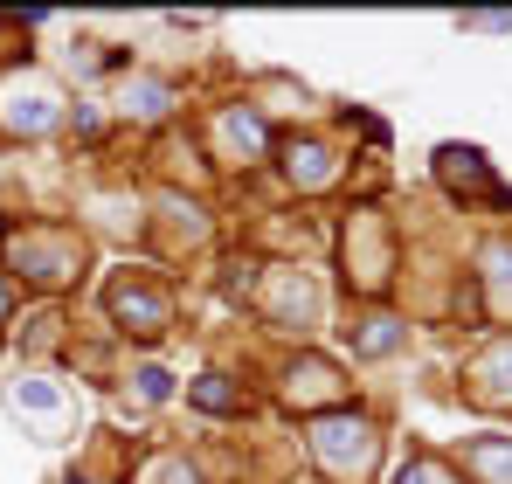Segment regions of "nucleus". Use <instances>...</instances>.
Masks as SVG:
<instances>
[{
  "label": "nucleus",
  "mask_w": 512,
  "mask_h": 484,
  "mask_svg": "<svg viewBox=\"0 0 512 484\" xmlns=\"http://www.w3.org/2000/svg\"><path fill=\"white\" fill-rule=\"evenodd\" d=\"M0 256H7V277H21L35 291H70L90 263V242L77 222H21L0 236Z\"/></svg>",
  "instance_id": "nucleus-1"
},
{
  "label": "nucleus",
  "mask_w": 512,
  "mask_h": 484,
  "mask_svg": "<svg viewBox=\"0 0 512 484\" xmlns=\"http://www.w3.org/2000/svg\"><path fill=\"white\" fill-rule=\"evenodd\" d=\"M305 450H312V464L333 484H367L374 464H381V429H374V415H360V408H333V415H312Z\"/></svg>",
  "instance_id": "nucleus-2"
},
{
  "label": "nucleus",
  "mask_w": 512,
  "mask_h": 484,
  "mask_svg": "<svg viewBox=\"0 0 512 484\" xmlns=\"http://www.w3.org/2000/svg\"><path fill=\"white\" fill-rule=\"evenodd\" d=\"M340 270H346V291L360 298H381L402 270V242H395V222L381 208H353L340 229Z\"/></svg>",
  "instance_id": "nucleus-3"
},
{
  "label": "nucleus",
  "mask_w": 512,
  "mask_h": 484,
  "mask_svg": "<svg viewBox=\"0 0 512 484\" xmlns=\"http://www.w3.org/2000/svg\"><path fill=\"white\" fill-rule=\"evenodd\" d=\"M250 305L256 319L270 325V332H319V312H326V298H319V284H312V270H298V263H263L250 284Z\"/></svg>",
  "instance_id": "nucleus-4"
},
{
  "label": "nucleus",
  "mask_w": 512,
  "mask_h": 484,
  "mask_svg": "<svg viewBox=\"0 0 512 484\" xmlns=\"http://www.w3.org/2000/svg\"><path fill=\"white\" fill-rule=\"evenodd\" d=\"M63 111H70V97H63V83L49 70L21 63V70L0 77V132L7 139H49L63 125Z\"/></svg>",
  "instance_id": "nucleus-5"
},
{
  "label": "nucleus",
  "mask_w": 512,
  "mask_h": 484,
  "mask_svg": "<svg viewBox=\"0 0 512 484\" xmlns=\"http://www.w3.org/2000/svg\"><path fill=\"white\" fill-rule=\"evenodd\" d=\"M104 312H111L118 332H132V339H160V332L173 325V291L153 277V270H111Z\"/></svg>",
  "instance_id": "nucleus-6"
},
{
  "label": "nucleus",
  "mask_w": 512,
  "mask_h": 484,
  "mask_svg": "<svg viewBox=\"0 0 512 484\" xmlns=\"http://www.w3.org/2000/svg\"><path fill=\"white\" fill-rule=\"evenodd\" d=\"M436 180H443L457 201L485 194L492 208H506V215H512V187H499V180H492V160H485L478 146H457V139H450V146H436Z\"/></svg>",
  "instance_id": "nucleus-7"
},
{
  "label": "nucleus",
  "mask_w": 512,
  "mask_h": 484,
  "mask_svg": "<svg viewBox=\"0 0 512 484\" xmlns=\"http://www.w3.org/2000/svg\"><path fill=\"white\" fill-rule=\"evenodd\" d=\"M284 402L333 415V408H346V374L326 360V353H298V360L284 367Z\"/></svg>",
  "instance_id": "nucleus-8"
},
{
  "label": "nucleus",
  "mask_w": 512,
  "mask_h": 484,
  "mask_svg": "<svg viewBox=\"0 0 512 484\" xmlns=\"http://www.w3.org/2000/svg\"><path fill=\"white\" fill-rule=\"evenodd\" d=\"M277 166H284V180H291L298 194H326V187L340 180V153H333L319 132H291V139H277Z\"/></svg>",
  "instance_id": "nucleus-9"
},
{
  "label": "nucleus",
  "mask_w": 512,
  "mask_h": 484,
  "mask_svg": "<svg viewBox=\"0 0 512 484\" xmlns=\"http://www.w3.org/2000/svg\"><path fill=\"white\" fill-rule=\"evenodd\" d=\"M464 395L478 408H512V339L499 332L492 346H478L471 353V367H464Z\"/></svg>",
  "instance_id": "nucleus-10"
},
{
  "label": "nucleus",
  "mask_w": 512,
  "mask_h": 484,
  "mask_svg": "<svg viewBox=\"0 0 512 484\" xmlns=\"http://www.w3.org/2000/svg\"><path fill=\"white\" fill-rule=\"evenodd\" d=\"M215 139H222L229 160H263V153H270V125L256 118L250 104H222V111H215Z\"/></svg>",
  "instance_id": "nucleus-11"
},
{
  "label": "nucleus",
  "mask_w": 512,
  "mask_h": 484,
  "mask_svg": "<svg viewBox=\"0 0 512 484\" xmlns=\"http://www.w3.org/2000/svg\"><path fill=\"white\" fill-rule=\"evenodd\" d=\"M346 339H353L360 360H388V353L409 346V319H395V312H367V319L346 325Z\"/></svg>",
  "instance_id": "nucleus-12"
},
{
  "label": "nucleus",
  "mask_w": 512,
  "mask_h": 484,
  "mask_svg": "<svg viewBox=\"0 0 512 484\" xmlns=\"http://www.w3.org/2000/svg\"><path fill=\"white\" fill-rule=\"evenodd\" d=\"M478 284H485V312L506 319L512 312V242H485L478 249Z\"/></svg>",
  "instance_id": "nucleus-13"
},
{
  "label": "nucleus",
  "mask_w": 512,
  "mask_h": 484,
  "mask_svg": "<svg viewBox=\"0 0 512 484\" xmlns=\"http://www.w3.org/2000/svg\"><path fill=\"white\" fill-rule=\"evenodd\" d=\"M464 478L512 484V436H471V443H464Z\"/></svg>",
  "instance_id": "nucleus-14"
},
{
  "label": "nucleus",
  "mask_w": 512,
  "mask_h": 484,
  "mask_svg": "<svg viewBox=\"0 0 512 484\" xmlns=\"http://www.w3.org/2000/svg\"><path fill=\"white\" fill-rule=\"evenodd\" d=\"M187 402L208 408V415H243L250 395H243V381H229V374H194V381H187Z\"/></svg>",
  "instance_id": "nucleus-15"
},
{
  "label": "nucleus",
  "mask_w": 512,
  "mask_h": 484,
  "mask_svg": "<svg viewBox=\"0 0 512 484\" xmlns=\"http://www.w3.org/2000/svg\"><path fill=\"white\" fill-rule=\"evenodd\" d=\"M7 408H14V415L49 422V415H63V388H56V381H42V374H21V381H7Z\"/></svg>",
  "instance_id": "nucleus-16"
},
{
  "label": "nucleus",
  "mask_w": 512,
  "mask_h": 484,
  "mask_svg": "<svg viewBox=\"0 0 512 484\" xmlns=\"http://www.w3.org/2000/svg\"><path fill=\"white\" fill-rule=\"evenodd\" d=\"M173 83H160V77H125V111L132 118H146V125H160V118H173Z\"/></svg>",
  "instance_id": "nucleus-17"
},
{
  "label": "nucleus",
  "mask_w": 512,
  "mask_h": 484,
  "mask_svg": "<svg viewBox=\"0 0 512 484\" xmlns=\"http://www.w3.org/2000/svg\"><path fill=\"white\" fill-rule=\"evenodd\" d=\"M395 484H464V471H457L450 457H429V450H416V457L395 471Z\"/></svg>",
  "instance_id": "nucleus-18"
},
{
  "label": "nucleus",
  "mask_w": 512,
  "mask_h": 484,
  "mask_svg": "<svg viewBox=\"0 0 512 484\" xmlns=\"http://www.w3.org/2000/svg\"><path fill=\"white\" fill-rule=\"evenodd\" d=\"M132 484H201V471H194L187 457L160 450V457H146V464H139V478H132Z\"/></svg>",
  "instance_id": "nucleus-19"
},
{
  "label": "nucleus",
  "mask_w": 512,
  "mask_h": 484,
  "mask_svg": "<svg viewBox=\"0 0 512 484\" xmlns=\"http://www.w3.org/2000/svg\"><path fill=\"white\" fill-rule=\"evenodd\" d=\"M56 339H63V312H35L28 332H21V353H49Z\"/></svg>",
  "instance_id": "nucleus-20"
},
{
  "label": "nucleus",
  "mask_w": 512,
  "mask_h": 484,
  "mask_svg": "<svg viewBox=\"0 0 512 484\" xmlns=\"http://www.w3.org/2000/svg\"><path fill=\"white\" fill-rule=\"evenodd\" d=\"M132 388H139V402H173V374L167 367H132Z\"/></svg>",
  "instance_id": "nucleus-21"
},
{
  "label": "nucleus",
  "mask_w": 512,
  "mask_h": 484,
  "mask_svg": "<svg viewBox=\"0 0 512 484\" xmlns=\"http://www.w3.org/2000/svg\"><path fill=\"white\" fill-rule=\"evenodd\" d=\"M457 28H471V35H512V14H464Z\"/></svg>",
  "instance_id": "nucleus-22"
},
{
  "label": "nucleus",
  "mask_w": 512,
  "mask_h": 484,
  "mask_svg": "<svg viewBox=\"0 0 512 484\" xmlns=\"http://www.w3.org/2000/svg\"><path fill=\"white\" fill-rule=\"evenodd\" d=\"M14 312V277H0V319Z\"/></svg>",
  "instance_id": "nucleus-23"
}]
</instances>
